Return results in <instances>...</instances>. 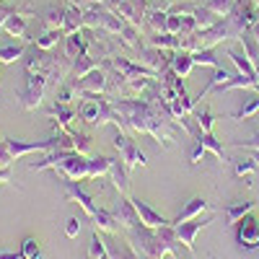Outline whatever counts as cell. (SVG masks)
Here are the masks:
<instances>
[{
    "label": "cell",
    "mask_w": 259,
    "mask_h": 259,
    "mask_svg": "<svg viewBox=\"0 0 259 259\" xmlns=\"http://www.w3.org/2000/svg\"><path fill=\"white\" fill-rule=\"evenodd\" d=\"M124 233H127V241L133 244V249L140 254V259H163L166 254L182 256V241L171 223L163 228H148L140 223Z\"/></svg>",
    "instance_id": "1"
},
{
    "label": "cell",
    "mask_w": 259,
    "mask_h": 259,
    "mask_svg": "<svg viewBox=\"0 0 259 259\" xmlns=\"http://www.w3.org/2000/svg\"><path fill=\"white\" fill-rule=\"evenodd\" d=\"M78 117L85 122V124H94V127H101V124H114V106H112V96L109 94H91V96H83L80 106H78Z\"/></svg>",
    "instance_id": "2"
},
{
    "label": "cell",
    "mask_w": 259,
    "mask_h": 259,
    "mask_svg": "<svg viewBox=\"0 0 259 259\" xmlns=\"http://www.w3.org/2000/svg\"><path fill=\"white\" fill-rule=\"evenodd\" d=\"M47 91H50L47 75L26 70V83H24V89H21V94H18V99H21V106H24L26 112H34V109H39V104H41V99L47 96Z\"/></svg>",
    "instance_id": "3"
},
{
    "label": "cell",
    "mask_w": 259,
    "mask_h": 259,
    "mask_svg": "<svg viewBox=\"0 0 259 259\" xmlns=\"http://www.w3.org/2000/svg\"><path fill=\"white\" fill-rule=\"evenodd\" d=\"M114 148H117V153L119 158L124 161L127 168H135V166H148V158L145 153L138 148V143L130 138L124 130H117V135H114Z\"/></svg>",
    "instance_id": "4"
},
{
    "label": "cell",
    "mask_w": 259,
    "mask_h": 259,
    "mask_svg": "<svg viewBox=\"0 0 259 259\" xmlns=\"http://www.w3.org/2000/svg\"><path fill=\"white\" fill-rule=\"evenodd\" d=\"M133 60H138L140 65L150 68L153 73H163V70L168 68V62H171V52L158 50V47H153V45H148V41H143V45L133 52Z\"/></svg>",
    "instance_id": "5"
},
{
    "label": "cell",
    "mask_w": 259,
    "mask_h": 259,
    "mask_svg": "<svg viewBox=\"0 0 259 259\" xmlns=\"http://www.w3.org/2000/svg\"><path fill=\"white\" fill-rule=\"evenodd\" d=\"M210 223H215V215H205V218H192V221H187V223H171L174 226V231H177V236H179V241H182V246H184V251H189V254H194L197 249H194V239H197V233L202 231V228H207Z\"/></svg>",
    "instance_id": "6"
},
{
    "label": "cell",
    "mask_w": 259,
    "mask_h": 259,
    "mask_svg": "<svg viewBox=\"0 0 259 259\" xmlns=\"http://www.w3.org/2000/svg\"><path fill=\"white\" fill-rule=\"evenodd\" d=\"M73 83V89L75 94L83 99V96H91V94H106V89H109V78H106L104 68L99 65L96 70H91L89 75H83L78 80H70Z\"/></svg>",
    "instance_id": "7"
},
{
    "label": "cell",
    "mask_w": 259,
    "mask_h": 259,
    "mask_svg": "<svg viewBox=\"0 0 259 259\" xmlns=\"http://www.w3.org/2000/svg\"><path fill=\"white\" fill-rule=\"evenodd\" d=\"M109 212L114 215V221H117V223H119V228H124V231L140 226V215H138V210H135L133 197H130V194H119V197L112 202Z\"/></svg>",
    "instance_id": "8"
},
{
    "label": "cell",
    "mask_w": 259,
    "mask_h": 259,
    "mask_svg": "<svg viewBox=\"0 0 259 259\" xmlns=\"http://www.w3.org/2000/svg\"><path fill=\"white\" fill-rule=\"evenodd\" d=\"M236 244H239L241 251H251L259 246V221L251 212L236 223Z\"/></svg>",
    "instance_id": "9"
},
{
    "label": "cell",
    "mask_w": 259,
    "mask_h": 259,
    "mask_svg": "<svg viewBox=\"0 0 259 259\" xmlns=\"http://www.w3.org/2000/svg\"><path fill=\"white\" fill-rule=\"evenodd\" d=\"M57 171H60L65 179H70V182H83V179H89V156L70 150V153L62 158V163L57 166Z\"/></svg>",
    "instance_id": "10"
},
{
    "label": "cell",
    "mask_w": 259,
    "mask_h": 259,
    "mask_svg": "<svg viewBox=\"0 0 259 259\" xmlns=\"http://www.w3.org/2000/svg\"><path fill=\"white\" fill-rule=\"evenodd\" d=\"M65 197L73 200V202H78V205H80V210L85 212V218H94L96 210H99V207H96V202H94V197H91V194L80 187V182H70V179H65Z\"/></svg>",
    "instance_id": "11"
},
{
    "label": "cell",
    "mask_w": 259,
    "mask_h": 259,
    "mask_svg": "<svg viewBox=\"0 0 259 259\" xmlns=\"http://www.w3.org/2000/svg\"><path fill=\"white\" fill-rule=\"evenodd\" d=\"M47 117L52 119V124L55 127H60V130H65V133H73V119L78 117V112L73 109L70 104H60V101H55L50 109H47Z\"/></svg>",
    "instance_id": "12"
},
{
    "label": "cell",
    "mask_w": 259,
    "mask_h": 259,
    "mask_svg": "<svg viewBox=\"0 0 259 259\" xmlns=\"http://www.w3.org/2000/svg\"><path fill=\"white\" fill-rule=\"evenodd\" d=\"M133 205H135V210H138V215H140V223L148 226V228H163V226L171 223L168 218H163L158 210H153L148 202H143V200H138V197H133Z\"/></svg>",
    "instance_id": "13"
},
{
    "label": "cell",
    "mask_w": 259,
    "mask_h": 259,
    "mask_svg": "<svg viewBox=\"0 0 259 259\" xmlns=\"http://www.w3.org/2000/svg\"><path fill=\"white\" fill-rule=\"evenodd\" d=\"M62 52L68 55L70 60H75L78 55H85L89 52V36H85V31H75V34H65L62 39Z\"/></svg>",
    "instance_id": "14"
},
{
    "label": "cell",
    "mask_w": 259,
    "mask_h": 259,
    "mask_svg": "<svg viewBox=\"0 0 259 259\" xmlns=\"http://www.w3.org/2000/svg\"><path fill=\"white\" fill-rule=\"evenodd\" d=\"M112 179V184L117 187L119 194H130V168L124 166L122 158H112V166H109V174H106Z\"/></svg>",
    "instance_id": "15"
},
{
    "label": "cell",
    "mask_w": 259,
    "mask_h": 259,
    "mask_svg": "<svg viewBox=\"0 0 259 259\" xmlns=\"http://www.w3.org/2000/svg\"><path fill=\"white\" fill-rule=\"evenodd\" d=\"M256 207V202L254 200H239V202H228L226 207H223V221H226V226H236L244 215H249L251 210Z\"/></svg>",
    "instance_id": "16"
},
{
    "label": "cell",
    "mask_w": 259,
    "mask_h": 259,
    "mask_svg": "<svg viewBox=\"0 0 259 259\" xmlns=\"http://www.w3.org/2000/svg\"><path fill=\"white\" fill-rule=\"evenodd\" d=\"M231 78H233V73H228V70L223 68V65H221V68H215V70H212V75H210V80H207V85H205V89H202V91H200L197 96L192 99V104H194V109H197V106L202 104V99H205V96H207L210 91H218L221 85H223L226 80H231Z\"/></svg>",
    "instance_id": "17"
},
{
    "label": "cell",
    "mask_w": 259,
    "mask_h": 259,
    "mask_svg": "<svg viewBox=\"0 0 259 259\" xmlns=\"http://www.w3.org/2000/svg\"><path fill=\"white\" fill-rule=\"evenodd\" d=\"M65 24H62V31L65 34H75V31H80L85 24H83V8L80 6H75V3H70V0H65Z\"/></svg>",
    "instance_id": "18"
},
{
    "label": "cell",
    "mask_w": 259,
    "mask_h": 259,
    "mask_svg": "<svg viewBox=\"0 0 259 259\" xmlns=\"http://www.w3.org/2000/svg\"><path fill=\"white\" fill-rule=\"evenodd\" d=\"M104 241H106V249H109V259H140L133 244L117 239V233H112V239H104Z\"/></svg>",
    "instance_id": "19"
},
{
    "label": "cell",
    "mask_w": 259,
    "mask_h": 259,
    "mask_svg": "<svg viewBox=\"0 0 259 259\" xmlns=\"http://www.w3.org/2000/svg\"><path fill=\"white\" fill-rule=\"evenodd\" d=\"M99 68V60L94 57V55H78L75 60H73V65H70V75H68V80H78V78H83V75H89L91 70H96Z\"/></svg>",
    "instance_id": "20"
},
{
    "label": "cell",
    "mask_w": 259,
    "mask_h": 259,
    "mask_svg": "<svg viewBox=\"0 0 259 259\" xmlns=\"http://www.w3.org/2000/svg\"><path fill=\"white\" fill-rule=\"evenodd\" d=\"M226 55L231 57V62L236 65V70H239V73H244V75H249V78H259V73H256V68L251 65V60L246 57L244 47H228Z\"/></svg>",
    "instance_id": "21"
},
{
    "label": "cell",
    "mask_w": 259,
    "mask_h": 259,
    "mask_svg": "<svg viewBox=\"0 0 259 259\" xmlns=\"http://www.w3.org/2000/svg\"><path fill=\"white\" fill-rule=\"evenodd\" d=\"M168 68L174 70L179 78H187L194 68V60H192V52L187 50H177V52H171V62H168Z\"/></svg>",
    "instance_id": "22"
},
{
    "label": "cell",
    "mask_w": 259,
    "mask_h": 259,
    "mask_svg": "<svg viewBox=\"0 0 259 259\" xmlns=\"http://www.w3.org/2000/svg\"><path fill=\"white\" fill-rule=\"evenodd\" d=\"M207 207H210V202H207L205 197H192L171 223H174V226H177V223H187V221H192V218H197V215H200L202 210H207Z\"/></svg>",
    "instance_id": "23"
},
{
    "label": "cell",
    "mask_w": 259,
    "mask_h": 259,
    "mask_svg": "<svg viewBox=\"0 0 259 259\" xmlns=\"http://www.w3.org/2000/svg\"><path fill=\"white\" fill-rule=\"evenodd\" d=\"M29 50V41H11V45H0V62L11 65L16 60H24Z\"/></svg>",
    "instance_id": "24"
},
{
    "label": "cell",
    "mask_w": 259,
    "mask_h": 259,
    "mask_svg": "<svg viewBox=\"0 0 259 259\" xmlns=\"http://www.w3.org/2000/svg\"><path fill=\"white\" fill-rule=\"evenodd\" d=\"M65 39V31L62 29H41L36 36H31V41L41 50H55L60 41Z\"/></svg>",
    "instance_id": "25"
},
{
    "label": "cell",
    "mask_w": 259,
    "mask_h": 259,
    "mask_svg": "<svg viewBox=\"0 0 259 259\" xmlns=\"http://www.w3.org/2000/svg\"><path fill=\"white\" fill-rule=\"evenodd\" d=\"M91 221H94V228L101 231V233H119V223L114 221V215L109 210H104V207L96 210V215Z\"/></svg>",
    "instance_id": "26"
},
{
    "label": "cell",
    "mask_w": 259,
    "mask_h": 259,
    "mask_svg": "<svg viewBox=\"0 0 259 259\" xmlns=\"http://www.w3.org/2000/svg\"><path fill=\"white\" fill-rule=\"evenodd\" d=\"M197 140H200V143L205 145V150H210V153H212L215 158H218L221 163H228V161H231V158H228V153H226V145H223L218 138H215L212 133H202Z\"/></svg>",
    "instance_id": "27"
},
{
    "label": "cell",
    "mask_w": 259,
    "mask_h": 259,
    "mask_svg": "<svg viewBox=\"0 0 259 259\" xmlns=\"http://www.w3.org/2000/svg\"><path fill=\"white\" fill-rule=\"evenodd\" d=\"M256 112H259V91H254V94L239 106V109L231 114V119H233V122H244V119H251Z\"/></svg>",
    "instance_id": "28"
},
{
    "label": "cell",
    "mask_w": 259,
    "mask_h": 259,
    "mask_svg": "<svg viewBox=\"0 0 259 259\" xmlns=\"http://www.w3.org/2000/svg\"><path fill=\"white\" fill-rule=\"evenodd\" d=\"M85 259H109V249H106V241L101 231L94 228L91 233V241H89V254H85Z\"/></svg>",
    "instance_id": "29"
},
{
    "label": "cell",
    "mask_w": 259,
    "mask_h": 259,
    "mask_svg": "<svg viewBox=\"0 0 259 259\" xmlns=\"http://www.w3.org/2000/svg\"><path fill=\"white\" fill-rule=\"evenodd\" d=\"M65 24V6H50L41 16V29H62Z\"/></svg>",
    "instance_id": "30"
},
{
    "label": "cell",
    "mask_w": 259,
    "mask_h": 259,
    "mask_svg": "<svg viewBox=\"0 0 259 259\" xmlns=\"http://www.w3.org/2000/svg\"><path fill=\"white\" fill-rule=\"evenodd\" d=\"M239 41H241V47H244L246 57L251 60V65H254L256 73H259V41L254 39V34H251V31H244V34L239 36Z\"/></svg>",
    "instance_id": "31"
},
{
    "label": "cell",
    "mask_w": 259,
    "mask_h": 259,
    "mask_svg": "<svg viewBox=\"0 0 259 259\" xmlns=\"http://www.w3.org/2000/svg\"><path fill=\"white\" fill-rule=\"evenodd\" d=\"M109 166H112V158H106V156H89V179L106 177V174H109Z\"/></svg>",
    "instance_id": "32"
},
{
    "label": "cell",
    "mask_w": 259,
    "mask_h": 259,
    "mask_svg": "<svg viewBox=\"0 0 259 259\" xmlns=\"http://www.w3.org/2000/svg\"><path fill=\"white\" fill-rule=\"evenodd\" d=\"M166 18L168 11H148L145 13V31H166Z\"/></svg>",
    "instance_id": "33"
},
{
    "label": "cell",
    "mask_w": 259,
    "mask_h": 259,
    "mask_svg": "<svg viewBox=\"0 0 259 259\" xmlns=\"http://www.w3.org/2000/svg\"><path fill=\"white\" fill-rule=\"evenodd\" d=\"M192 60H194V65H205V68H212V70L221 68V60L215 57V50H212V47L192 52Z\"/></svg>",
    "instance_id": "34"
},
{
    "label": "cell",
    "mask_w": 259,
    "mask_h": 259,
    "mask_svg": "<svg viewBox=\"0 0 259 259\" xmlns=\"http://www.w3.org/2000/svg\"><path fill=\"white\" fill-rule=\"evenodd\" d=\"M233 161V174L236 177H244L246 184H251V174L256 171V163L251 158H231Z\"/></svg>",
    "instance_id": "35"
},
{
    "label": "cell",
    "mask_w": 259,
    "mask_h": 259,
    "mask_svg": "<svg viewBox=\"0 0 259 259\" xmlns=\"http://www.w3.org/2000/svg\"><path fill=\"white\" fill-rule=\"evenodd\" d=\"M192 16H194V21H197V31H200V29H210L212 24H218V21H221L218 16H215L212 11H207L205 6H197Z\"/></svg>",
    "instance_id": "36"
},
{
    "label": "cell",
    "mask_w": 259,
    "mask_h": 259,
    "mask_svg": "<svg viewBox=\"0 0 259 259\" xmlns=\"http://www.w3.org/2000/svg\"><path fill=\"white\" fill-rule=\"evenodd\" d=\"M21 256L24 259H41V246H39V241L34 239V236H26L24 241H21Z\"/></svg>",
    "instance_id": "37"
},
{
    "label": "cell",
    "mask_w": 259,
    "mask_h": 259,
    "mask_svg": "<svg viewBox=\"0 0 259 259\" xmlns=\"http://www.w3.org/2000/svg\"><path fill=\"white\" fill-rule=\"evenodd\" d=\"M207 11H212L218 18H223V16H228L231 11H233V6H236V0H207V3H202Z\"/></svg>",
    "instance_id": "38"
},
{
    "label": "cell",
    "mask_w": 259,
    "mask_h": 259,
    "mask_svg": "<svg viewBox=\"0 0 259 259\" xmlns=\"http://www.w3.org/2000/svg\"><path fill=\"white\" fill-rule=\"evenodd\" d=\"M75 96H78V94H75V89H73L70 80H62L57 89H55V101H60V104H70Z\"/></svg>",
    "instance_id": "39"
},
{
    "label": "cell",
    "mask_w": 259,
    "mask_h": 259,
    "mask_svg": "<svg viewBox=\"0 0 259 259\" xmlns=\"http://www.w3.org/2000/svg\"><path fill=\"white\" fill-rule=\"evenodd\" d=\"M70 138H73V150H75V153L89 156V150H91V143H94V140L85 135V133H75V130L70 133Z\"/></svg>",
    "instance_id": "40"
},
{
    "label": "cell",
    "mask_w": 259,
    "mask_h": 259,
    "mask_svg": "<svg viewBox=\"0 0 259 259\" xmlns=\"http://www.w3.org/2000/svg\"><path fill=\"white\" fill-rule=\"evenodd\" d=\"M194 119H197V124H200V130L202 133H212V124H215V117H212V112L207 109V106H202V109L194 114Z\"/></svg>",
    "instance_id": "41"
},
{
    "label": "cell",
    "mask_w": 259,
    "mask_h": 259,
    "mask_svg": "<svg viewBox=\"0 0 259 259\" xmlns=\"http://www.w3.org/2000/svg\"><path fill=\"white\" fill-rule=\"evenodd\" d=\"M166 31H168V34H179V31H182V16H179V13H171V11H168Z\"/></svg>",
    "instance_id": "42"
},
{
    "label": "cell",
    "mask_w": 259,
    "mask_h": 259,
    "mask_svg": "<svg viewBox=\"0 0 259 259\" xmlns=\"http://www.w3.org/2000/svg\"><path fill=\"white\" fill-rule=\"evenodd\" d=\"M197 31V21H194V16L189 13V16H182V36H189V34H194Z\"/></svg>",
    "instance_id": "43"
},
{
    "label": "cell",
    "mask_w": 259,
    "mask_h": 259,
    "mask_svg": "<svg viewBox=\"0 0 259 259\" xmlns=\"http://www.w3.org/2000/svg\"><path fill=\"white\" fill-rule=\"evenodd\" d=\"M80 218H75V215H73V218H68V223H65V236H68V239H75V236L80 233Z\"/></svg>",
    "instance_id": "44"
},
{
    "label": "cell",
    "mask_w": 259,
    "mask_h": 259,
    "mask_svg": "<svg viewBox=\"0 0 259 259\" xmlns=\"http://www.w3.org/2000/svg\"><path fill=\"white\" fill-rule=\"evenodd\" d=\"M231 145L233 148H246V150H259V133L254 138H249V140H233Z\"/></svg>",
    "instance_id": "45"
},
{
    "label": "cell",
    "mask_w": 259,
    "mask_h": 259,
    "mask_svg": "<svg viewBox=\"0 0 259 259\" xmlns=\"http://www.w3.org/2000/svg\"><path fill=\"white\" fill-rule=\"evenodd\" d=\"M202 156H205V145L200 140H194V148L189 150V163H200Z\"/></svg>",
    "instance_id": "46"
},
{
    "label": "cell",
    "mask_w": 259,
    "mask_h": 259,
    "mask_svg": "<svg viewBox=\"0 0 259 259\" xmlns=\"http://www.w3.org/2000/svg\"><path fill=\"white\" fill-rule=\"evenodd\" d=\"M0 184H13V174H11V168H0Z\"/></svg>",
    "instance_id": "47"
},
{
    "label": "cell",
    "mask_w": 259,
    "mask_h": 259,
    "mask_svg": "<svg viewBox=\"0 0 259 259\" xmlns=\"http://www.w3.org/2000/svg\"><path fill=\"white\" fill-rule=\"evenodd\" d=\"M0 259H24L21 251H8V249H0Z\"/></svg>",
    "instance_id": "48"
},
{
    "label": "cell",
    "mask_w": 259,
    "mask_h": 259,
    "mask_svg": "<svg viewBox=\"0 0 259 259\" xmlns=\"http://www.w3.org/2000/svg\"><path fill=\"white\" fill-rule=\"evenodd\" d=\"M249 31H251V34H254V39L259 41V21H256V24H251V26H249Z\"/></svg>",
    "instance_id": "49"
},
{
    "label": "cell",
    "mask_w": 259,
    "mask_h": 259,
    "mask_svg": "<svg viewBox=\"0 0 259 259\" xmlns=\"http://www.w3.org/2000/svg\"><path fill=\"white\" fill-rule=\"evenodd\" d=\"M251 161H254L256 168H259V150H251Z\"/></svg>",
    "instance_id": "50"
},
{
    "label": "cell",
    "mask_w": 259,
    "mask_h": 259,
    "mask_svg": "<svg viewBox=\"0 0 259 259\" xmlns=\"http://www.w3.org/2000/svg\"><path fill=\"white\" fill-rule=\"evenodd\" d=\"M254 6H256V8H259V0H254Z\"/></svg>",
    "instance_id": "51"
},
{
    "label": "cell",
    "mask_w": 259,
    "mask_h": 259,
    "mask_svg": "<svg viewBox=\"0 0 259 259\" xmlns=\"http://www.w3.org/2000/svg\"><path fill=\"white\" fill-rule=\"evenodd\" d=\"M207 259H218V256H207Z\"/></svg>",
    "instance_id": "52"
},
{
    "label": "cell",
    "mask_w": 259,
    "mask_h": 259,
    "mask_svg": "<svg viewBox=\"0 0 259 259\" xmlns=\"http://www.w3.org/2000/svg\"><path fill=\"white\" fill-rule=\"evenodd\" d=\"M256 91H259V83H256Z\"/></svg>",
    "instance_id": "53"
},
{
    "label": "cell",
    "mask_w": 259,
    "mask_h": 259,
    "mask_svg": "<svg viewBox=\"0 0 259 259\" xmlns=\"http://www.w3.org/2000/svg\"><path fill=\"white\" fill-rule=\"evenodd\" d=\"M171 3H174V0H171Z\"/></svg>",
    "instance_id": "54"
},
{
    "label": "cell",
    "mask_w": 259,
    "mask_h": 259,
    "mask_svg": "<svg viewBox=\"0 0 259 259\" xmlns=\"http://www.w3.org/2000/svg\"><path fill=\"white\" fill-rule=\"evenodd\" d=\"M0 3H3V0H0Z\"/></svg>",
    "instance_id": "55"
}]
</instances>
